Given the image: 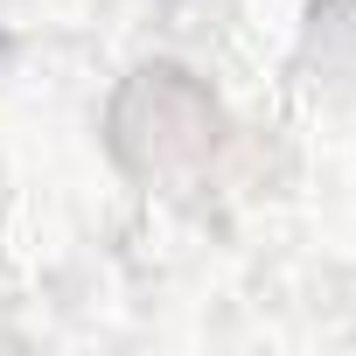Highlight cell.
I'll return each instance as SVG.
<instances>
[]
</instances>
